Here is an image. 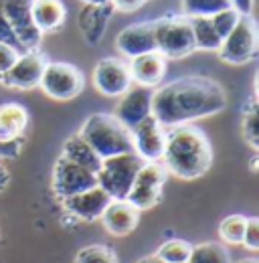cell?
I'll use <instances>...</instances> for the list:
<instances>
[{
  "mask_svg": "<svg viewBox=\"0 0 259 263\" xmlns=\"http://www.w3.org/2000/svg\"><path fill=\"white\" fill-rule=\"evenodd\" d=\"M227 107V93L215 79L189 75L152 91V118L162 128L191 124Z\"/></svg>",
  "mask_w": 259,
  "mask_h": 263,
  "instance_id": "cell-1",
  "label": "cell"
},
{
  "mask_svg": "<svg viewBox=\"0 0 259 263\" xmlns=\"http://www.w3.org/2000/svg\"><path fill=\"white\" fill-rule=\"evenodd\" d=\"M160 162L168 174H174L182 180L200 178L213 164V148L207 134L191 124L166 128Z\"/></svg>",
  "mask_w": 259,
  "mask_h": 263,
  "instance_id": "cell-2",
  "label": "cell"
},
{
  "mask_svg": "<svg viewBox=\"0 0 259 263\" xmlns=\"http://www.w3.org/2000/svg\"><path fill=\"white\" fill-rule=\"evenodd\" d=\"M77 134L96 150L101 160L134 152L132 134L114 114H91Z\"/></svg>",
  "mask_w": 259,
  "mask_h": 263,
  "instance_id": "cell-3",
  "label": "cell"
},
{
  "mask_svg": "<svg viewBox=\"0 0 259 263\" xmlns=\"http://www.w3.org/2000/svg\"><path fill=\"white\" fill-rule=\"evenodd\" d=\"M156 51L164 59H182L196 51L191 18L184 14H166L154 21Z\"/></svg>",
  "mask_w": 259,
  "mask_h": 263,
  "instance_id": "cell-4",
  "label": "cell"
},
{
  "mask_svg": "<svg viewBox=\"0 0 259 263\" xmlns=\"http://www.w3.org/2000/svg\"><path fill=\"white\" fill-rule=\"evenodd\" d=\"M142 164L144 160L134 152L103 158L96 174L97 186L103 189L112 200H126L130 189L134 184V178Z\"/></svg>",
  "mask_w": 259,
  "mask_h": 263,
  "instance_id": "cell-5",
  "label": "cell"
},
{
  "mask_svg": "<svg viewBox=\"0 0 259 263\" xmlns=\"http://www.w3.org/2000/svg\"><path fill=\"white\" fill-rule=\"evenodd\" d=\"M259 51V34L255 21L249 16H239L235 29L227 34L219 47L221 61L231 65H245L257 57Z\"/></svg>",
  "mask_w": 259,
  "mask_h": 263,
  "instance_id": "cell-6",
  "label": "cell"
},
{
  "mask_svg": "<svg viewBox=\"0 0 259 263\" xmlns=\"http://www.w3.org/2000/svg\"><path fill=\"white\" fill-rule=\"evenodd\" d=\"M39 87L51 99L69 101L83 91L85 79H83V73L71 63L47 61L43 75H41V81H39Z\"/></svg>",
  "mask_w": 259,
  "mask_h": 263,
  "instance_id": "cell-7",
  "label": "cell"
},
{
  "mask_svg": "<svg viewBox=\"0 0 259 263\" xmlns=\"http://www.w3.org/2000/svg\"><path fill=\"white\" fill-rule=\"evenodd\" d=\"M166 178H168V170L162 162H144L134 178V184L126 200L138 211H148L156 206L162 198V189L166 184Z\"/></svg>",
  "mask_w": 259,
  "mask_h": 263,
  "instance_id": "cell-8",
  "label": "cell"
},
{
  "mask_svg": "<svg viewBox=\"0 0 259 263\" xmlns=\"http://www.w3.org/2000/svg\"><path fill=\"white\" fill-rule=\"evenodd\" d=\"M2 12L12 29V33L16 36L18 47L31 51V49H39L43 33L36 29L34 21L31 14L32 0H0Z\"/></svg>",
  "mask_w": 259,
  "mask_h": 263,
  "instance_id": "cell-9",
  "label": "cell"
},
{
  "mask_svg": "<svg viewBox=\"0 0 259 263\" xmlns=\"http://www.w3.org/2000/svg\"><path fill=\"white\" fill-rule=\"evenodd\" d=\"M51 186H53V193L63 200L67 197H73L77 193H83V191H89V189L97 186V178L94 172L59 156L55 166H53Z\"/></svg>",
  "mask_w": 259,
  "mask_h": 263,
  "instance_id": "cell-10",
  "label": "cell"
},
{
  "mask_svg": "<svg viewBox=\"0 0 259 263\" xmlns=\"http://www.w3.org/2000/svg\"><path fill=\"white\" fill-rule=\"evenodd\" d=\"M94 85L105 98H120L128 91L132 83L128 61L120 57H105L97 61L94 69Z\"/></svg>",
  "mask_w": 259,
  "mask_h": 263,
  "instance_id": "cell-11",
  "label": "cell"
},
{
  "mask_svg": "<svg viewBox=\"0 0 259 263\" xmlns=\"http://www.w3.org/2000/svg\"><path fill=\"white\" fill-rule=\"evenodd\" d=\"M130 134L134 154H138L144 162H160L166 142V128H162L152 116H148L138 126H134Z\"/></svg>",
  "mask_w": 259,
  "mask_h": 263,
  "instance_id": "cell-12",
  "label": "cell"
},
{
  "mask_svg": "<svg viewBox=\"0 0 259 263\" xmlns=\"http://www.w3.org/2000/svg\"><path fill=\"white\" fill-rule=\"evenodd\" d=\"M47 65V57L45 53H41L39 49H31V51H25L18 55L16 63L10 67V71L0 79L6 87H12V89H32V87H39V81H41V75H43V69Z\"/></svg>",
  "mask_w": 259,
  "mask_h": 263,
  "instance_id": "cell-13",
  "label": "cell"
},
{
  "mask_svg": "<svg viewBox=\"0 0 259 263\" xmlns=\"http://www.w3.org/2000/svg\"><path fill=\"white\" fill-rule=\"evenodd\" d=\"M114 116L132 130L134 126H138L142 120H146L148 116H152V89L148 87H140V85H132L124 96H120V101L114 109Z\"/></svg>",
  "mask_w": 259,
  "mask_h": 263,
  "instance_id": "cell-14",
  "label": "cell"
},
{
  "mask_svg": "<svg viewBox=\"0 0 259 263\" xmlns=\"http://www.w3.org/2000/svg\"><path fill=\"white\" fill-rule=\"evenodd\" d=\"M116 49L124 57H138L144 53L156 51V36H154V21L148 23H136L122 29L116 36Z\"/></svg>",
  "mask_w": 259,
  "mask_h": 263,
  "instance_id": "cell-15",
  "label": "cell"
},
{
  "mask_svg": "<svg viewBox=\"0 0 259 263\" xmlns=\"http://www.w3.org/2000/svg\"><path fill=\"white\" fill-rule=\"evenodd\" d=\"M67 213H71L73 217L81 219V221H97L101 219L103 211L107 209V204L112 202L109 195L99 189V186H94L89 191H83V193H77L73 197H67L61 200Z\"/></svg>",
  "mask_w": 259,
  "mask_h": 263,
  "instance_id": "cell-16",
  "label": "cell"
},
{
  "mask_svg": "<svg viewBox=\"0 0 259 263\" xmlns=\"http://www.w3.org/2000/svg\"><path fill=\"white\" fill-rule=\"evenodd\" d=\"M128 67L132 83H136L140 87H148V89L158 87L166 75V59L158 51L132 57L128 61Z\"/></svg>",
  "mask_w": 259,
  "mask_h": 263,
  "instance_id": "cell-17",
  "label": "cell"
},
{
  "mask_svg": "<svg viewBox=\"0 0 259 263\" xmlns=\"http://www.w3.org/2000/svg\"><path fill=\"white\" fill-rule=\"evenodd\" d=\"M114 10L116 8H114L112 2H105V4L83 2L81 10H79V16H77V25H79V31L89 45H97L101 41Z\"/></svg>",
  "mask_w": 259,
  "mask_h": 263,
  "instance_id": "cell-18",
  "label": "cell"
},
{
  "mask_svg": "<svg viewBox=\"0 0 259 263\" xmlns=\"http://www.w3.org/2000/svg\"><path fill=\"white\" fill-rule=\"evenodd\" d=\"M101 221H103V227L107 229V233H112L116 237H126L138 227L140 211L134 209L128 200H112L107 204V209L103 211Z\"/></svg>",
  "mask_w": 259,
  "mask_h": 263,
  "instance_id": "cell-19",
  "label": "cell"
},
{
  "mask_svg": "<svg viewBox=\"0 0 259 263\" xmlns=\"http://www.w3.org/2000/svg\"><path fill=\"white\" fill-rule=\"evenodd\" d=\"M32 21L41 33H57L65 25L67 10L61 0H32Z\"/></svg>",
  "mask_w": 259,
  "mask_h": 263,
  "instance_id": "cell-20",
  "label": "cell"
},
{
  "mask_svg": "<svg viewBox=\"0 0 259 263\" xmlns=\"http://www.w3.org/2000/svg\"><path fill=\"white\" fill-rule=\"evenodd\" d=\"M29 126V111L25 105L16 101H8L0 105V142L25 136Z\"/></svg>",
  "mask_w": 259,
  "mask_h": 263,
  "instance_id": "cell-21",
  "label": "cell"
},
{
  "mask_svg": "<svg viewBox=\"0 0 259 263\" xmlns=\"http://www.w3.org/2000/svg\"><path fill=\"white\" fill-rule=\"evenodd\" d=\"M61 156L67 158L69 162H73V164H77V166H81V168H85V170H89V172H94V174H97V170H99V166H101V158L97 156L96 150H94L79 134H73L71 138H67V142L63 144Z\"/></svg>",
  "mask_w": 259,
  "mask_h": 263,
  "instance_id": "cell-22",
  "label": "cell"
},
{
  "mask_svg": "<svg viewBox=\"0 0 259 263\" xmlns=\"http://www.w3.org/2000/svg\"><path fill=\"white\" fill-rule=\"evenodd\" d=\"M189 18H191V27H193L196 51H219L223 41L215 31L211 16H189Z\"/></svg>",
  "mask_w": 259,
  "mask_h": 263,
  "instance_id": "cell-23",
  "label": "cell"
},
{
  "mask_svg": "<svg viewBox=\"0 0 259 263\" xmlns=\"http://www.w3.org/2000/svg\"><path fill=\"white\" fill-rule=\"evenodd\" d=\"M187 263H231V255L221 243H198L191 249Z\"/></svg>",
  "mask_w": 259,
  "mask_h": 263,
  "instance_id": "cell-24",
  "label": "cell"
},
{
  "mask_svg": "<svg viewBox=\"0 0 259 263\" xmlns=\"http://www.w3.org/2000/svg\"><path fill=\"white\" fill-rule=\"evenodd\" d=\"M191 249H193L191 243H187L182 239H170V241L162 243L154 255L164 263H187Z\"/></svg>",
  "mask_w": 259,
  "mask_h": 263,
  "instance_id": "cell-25",
  "label": "cell"
},
{
  "mask_svg": "<svg viewBox=\"0 0 259 263\" xmlns=\"http://www.w3.org/2000/svg\"><path fill=\"white\" fill-rule=\"evenodd\" d=\"M184 16H213L231 6L229 0H180Z\"/></svg>",
  "mask_w": 259,
  "mask_h": 263,
  "instance_id": "cell-26",
  "label": "cell"
},
{
  "mask_svg": "<svg viewBox=\"0 0 259 263\" xmlns=\"http://www.w3.org/2000/svg\"><path fill=\"white\" fill-rule=\"evenodd\" d=\"M245 225H247V217H243V215H229L219 225V237L225 243H229V245H241L243 233H245Z\"/></svg>",
  "mask_w": 259,
  "mask_h": 263,
  "instance_id": "cell-27",
  "label": "cell"
},
{
  "mask_svg": "<svg viewBox=\"0 0 259 263\" xmlns=\"http://www.w3.org/2000/svg\"><path fill=\"white\" fill-rule=\"evenodd\" d=\"M241 134L245 138V142L257 150L259 148V116H257V103L255 99L249 101L247 109L243 111V122H241Z\"/></svg>",
  "mask_w": 259,
  "mask_h": 263,
  "instance_id": "cell-28",
  "label": "cell"
},
{
  "mask_svg": "<svg viewBox=\"0 0 259 263\" xmlns=\"http://www.w3.org/2000/svg\"><path fill=\"white\" fill-rule=\"evenodd\" d=\"M75 263H118V255L107 245H87L77 251Z\"/></svg>",
  "mask_w": 259,
  "mask_h": 263,
  "instance_id": "cell-29",
  "label": "cell"
},
{
  "mask_svg": "<svg viewBox=\"0 0 259 263\" xmlns=\"http://www.w3.org/2000/svg\"><path fill=\"white\" fill-rule=\"evenodd\" d=\"M239 16H241V14H239L233 6H229V8H225V10H219V12H215V14L211 16V23H213V27H215L217 34L221 36V41L235 29Z\"/></svg>",
  "mask_w": 259,
  "mask_h": 263,
  "instance_id": "cell-30",
  "label": "cell"
},
{
  "mask_svg": "<svg viewBox=\"0 0 259 263\" xmlns=\"http://www.w3.org/2000/svg\"><path fill=\"white\" fill-rule=\"evenodd\" d=\"M21 51L12 45H6V43H0V79L10 71V67L16 63Z\"/></svg>",
  "mask_w": 259,
  "mask_h": 263,
  "instance_id": "cell-31",
  "label": "cell"
},
{
  "mask_svg": "<svg viewBox=\"0 0 259 263\" xmlns=\"http://www.w3.org/2000/svg\"><path fill=\"white\" fill-rule=\"evenodd\" d=\"M241 245H245L249 251H257L259 249V221L255 217H253V219H247Z\"/></svg>",
  "mask_w": 259,
  "mask_h": 263,
  "instance_id": "cell-32",
  "label": "cell"
},
{
  "mask_svg": "<svg viewBox=\"0 0 259 263\" xmlns=\"http://www.w3.org/2000/svg\"><path fill=\"white\" fill-rule=\"evenodd\" d=\"M23 146H25V136H18V138L0 142V158H8V160L16 158L21 154Z\"/></svg>",
  "mask_w": 259,
  "mask_h": 263,
  "instance_id": "cell-33",
  "label": "cell"
},
{
  "mask_svg": "<svg viewBox=\"0 0 259 263\" xmlns=\"http://www.w3.org/2000/svg\"><path fill=\"white\" fill-rule=\"evenodd\" d=\"M0 43L12 45V47H16V49H18L16 36H14V33H12V29H10V25H8V21H6L4 12H2V6H0Z\"/></svg>",
  "mask_w": 259,
  "mask_h": 263,
  "instance_id": "cell-34",
  "label": "cell"
},
{
  "mask_svg": "<svg viewBox=\"0 0 259 263\" xmlns=\"http://www.w3.org/2000/svg\"><path fill=\"white\" fill-rule=\"evenodd\" d=\"M148 0H112L114 8L116 10H122V12H134L138 8H142Z\"/></svg>",
  "mask_w": 259,
  "mask_h": 263,
  "instance_id": "cell-35",
  "label": "cell"
},
{
  "mask_svg": "<svg viewBox=\"0 0 259 263\" xmlns=\"http://www.w3.org/2000/svg\"><path fill=\"white\" fill-rule=\"evenodd\" d=\"M229 2H231V6H233L239 14H243V16H249L251 10H253V0H229Z\"/></svg>",
  "mask_w": 259,
  "mask_h": 263,
  "instance_id": "cell-36",
  "label": "cell"
},
{
  "mask_svg": "<svg viewBox=\"0 0 259 263\" xmlns=\"http://www.w3.org/2000/svg\"><path fill=\"white\" fill-rule=\"evenodd\" d=\"M8 184H10V174H8V170H6L4 166L0 164V193L6 191Z\"/></svg>",
  "mask_w": 259,
  "mask_h": 263,
  "instance_id": "cell-37",
  "label": "cell"
},
{
  "mask_svg": "<svg viewBox=\"0 0 259 263\" xmlns=\"http://www.w3.org/2000/svg\"><path fill=\"white\" fill-rule=\"evenodd\" d=\"M136 263H164V261H160L156 255H148V257H142V259H138Z\"/></svg>",
  "mask_w": 259,
  "mask_h": 263,
  "instance_id": "cell-38",
  "label": "cell"
},
{
  "mask_svg": "<svg viewBox=\"0 0 259 263\" xmlns=\"http://www.w3.org/2000/svg\"><path fill=\"white\" fill-rule=\"evenodd\" d=\"M81 2H94V4H105V2H112V0H81Z\"/></svg>",
  "mask_w": 259,
  "mask_h": 263,
  "instance_id": "cell-39",
  "label": "cell"
},
{
  "mask_svg": "<svg viewBox=\"0 0 259 263\" xmlns=\"http://www.w3.org/2000/svg\"><path fill=\"white\" fill-rule=\"evenodd\" d=\"M237 263H259L257 259H241V261H237Z\"/></svg>",
  "mask_w": 259,
  "mask_h": 263,
  "instance_id": "cell-40",
  "label": "cell"
}]
</instances>
